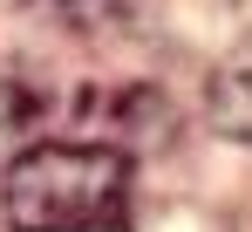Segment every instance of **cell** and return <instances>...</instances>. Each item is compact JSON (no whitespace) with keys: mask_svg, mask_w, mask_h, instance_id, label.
Wrapping results in <instances>:
<instances>
[{"mask_svg":"<svg viewBox=\"0 0 252 232\" xmlns=\"http://www.w3.org/2000/svg\"><path fill=\"white\" fill-rule=\"evenodd\" d=\"M14 232H123L129 226V157L116 144H34L7 171Z\"/></svg>","mask_w":252,"mask_h":232,"instance_id":"6da1fadb","label":"cell"},{"mask_svg":"<svg viewBox=\"0 0 252 232\" xmlns=\"http://www.w3.org/2000/svg\"><path fill=\"white\" fill-rule=\"evenodd\" d=\"M34 123H41V89L0 76V171H14L21 157L34 151V144H28V137H34Z\"/></svg>","mask_w":252,"mask_h":232,"instance_id":"7a4b0ae2","label":"cell"}]
</instances>
